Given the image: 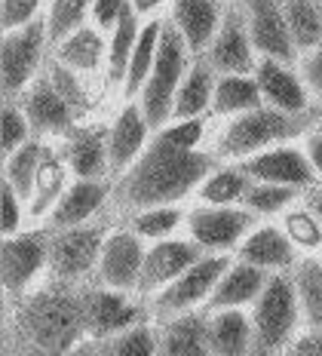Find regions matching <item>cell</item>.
<instances>
[{
    "mask_svg": "<svg viewBox=\"0 0 322 356\" xmlns=\"http://www.w3.org/2000/svg\"><path fill=\"white\" fill-rule=\"evenodd\" d=\"M102 53H104V43L92 28H80V31H74L68 40L58 47L62 65H71V68H77V71H95L102 62Z\"/></svg>",
    "mask_w": 322,
    "mask_h": 356,
    "instance_id": "obj_34",
    "label": "cell"
},
{
    "mask_svg": "<svg viewBox=\"0 0 322 356\" xmlns=\"http://www.w3.org/2000/svg\"><path fill=\"white\" fill-rule=\"evenodd\" d=\"M86 304V329L92 338H108V335H120V332L132 329L141 320V310L132 307L114 289H92L83 295Z\"/></svg>",
    "mask_w": 322,
    "mask_h": 356,
    "instance_id": "obj_16",
    "label": "cell"
},
{
    "mask_svg": "<svg viewBox=\"0 0 322 356\" xmlns=\"http://www.w3.org/2000/svg\"><path fill=\"white\" fill-rule=\"evenodd\" d=\"M298 316V292L295 280L286 273H276L267 280L264 292L258 295L252 320V356H271L291 338Z\"/></svg>",
    "mask_w": 322,
    "mask_h": 356,
    "instance_id": "obj_5",
    "label": "cell"
},
{
    "mask_svg": "<svg viewBox=\"0 0 322 356\" xmlns=\"http://www.w3.org/2000/svg\"><path fill=\"white\" fill-rule=\"evenodd\" d=\"M245 191H249V175H243L239 169H221L212 178H206L200 194L212 206H227L234 200H243Z\"/></svg>",
    "mask_w": 322,
    "mask_h": 356,
    "instance_id": "obj_36",
    "label": "cell"
},
{
    "mask_svg": "<svg viewBox=\"0 0 322 356\" xmlns=\"http://www.w3.org/2000/svg\"><path fill=\"white\" fill-rule=\"evenodd\" d=\"M43 154H47V147L40 142H25L13 157H6V181L16 188L19 197H34V184H37Z\"/></svg>",
    "mask_w": 322,
    "mask_h": 356,
    "instance_id": "obj_32",
    "label": "cell"
},
{
    "mask_svg": "<svg viewBox=\"0 0 322 356\" xmlns=\"http://www.w3.org/2000/svg\"><path fill=\"white\" fill-rule=\"evenodd\" d=\"M108 194H111V188L104 181H77L58 200L56 212H52V227H56V231L80 227L89 215L108 200Z\"/></svg>",
    "mask_w": 322,
    "mask_h": 356,
    "instance_id": "obj_26",
    "label": "cell"
},
{
    "mask_svg": "<svg viewBox=\"0 0 322 356\" xmlns=\"http://www.w3.org/2000/svg\"><path fill=\"white\" fill-rule=\"evenodd\" d=\"M68 356H111V353H108V347H104V341H89V344L74 347Z\"/></svg>",
    "mask_w": 322,
    "mask_h": 356,
    "instance_id": "obj_50",
    "label": "cell"
},
{
    "mask_svg": "<svg viewBox=\"0 0 322 356\" xmlns=\"http://www.w3.org/2000/svg\"><path fill=\"white\" fill-rule=\"evenodd\" d=\"M313 3H316V10H319V16H322V0H313Z\"/></svg>",
    "mask_w": 322,
    "mask_h": 356,
    "instance_id": "obj_54",
    "label": "cell"
},
{
    "mask_svg": "<svg viewBox=\"0 0 322 356\" xmlns=\"http://www.w3.org/2000/svg\"><path fill=\"white\" fill-rule=\"evenodd\" d=\"M313 212H319V221H322V194L313 197Z\"/></svg>",
    "mask_w": 322,
    "mask_h": 356,
    "instance_id": "obj_52",
    "label": "cell"
},
{
    "mask_svg": "<svg viewBox=\"0 0 322 356\" xmlns=\"http://www.w3.org/2000/svg\"><path fill=\"white\" fill-rule=\"evenodd\" d=\"M43 43H47V19H34L31 25L16 28L3 37L0 47V83H3L6 102L19 95V89L31 80V74L40 62Z\"/></svg>",
    "mask_w": 322,
    "mask_h": 356,
    "instance_id": "obj_7",
    "label": "cell"
},
{
    "mask_svg": "<svg viewBox=\"0 0 322 356\" xmlns=\"http://www.w3.org/2000/svg\"><path fill=\"white\" fill-rule=\"evenodd\" d=\"M252 212L230 209V206L197 209L191 212V236L203 249H230L252 227Z\"/></svg>",
    "mask_w": 322,
    "mask_h": 356,
    "instance_id": "obj_14",
    "label": "cell"
},
{
    "mask_svg": "<svg viewBox=\"0 0 322 356\" xmlns=\"http://www.w3.org/2000/svg\"><path fill=\"white\" fill-rule=\"evenodd\" d=\"M212 65L209 58H197V62L187 68L182 89L175 95V108H172V117L178 120H200V114L212 105L215 99V80H212Z\"/></svg>",
    "mask_w": 322,
    "mask_h": 356,
    "instance_id": "obj_23",
    "label": "cell"
},
{
    "mask_svg": "<svg viewBox=\"0 0 322 356\" xmlns=\"http://www.w3.org/2000/svg\"><path fill=\"white\" fill-rule=\"evenodd\" d=\"M255 80H258L267 108L286 111V114H307V95H304L301 80L291 71L282 68V62H276V58L258 62Z\"/></svg>",
    "mask_w": 322,
    "mask_h": 356,
    "instance_id": "obj_18",
    "label": "cell"
},
{
    "mask_svg": "<svg viewBox=\"0 0 322 356\" xmlns=\"http://www.w3.org/2000/svg\"><path fill=\"white\" fill-rule=\"evenodd\" d=\"M209 347L212 356H249L252 325L239 310H215L209 316Z\"/></svg>",
    "mask_w": 322,
    "mask_h": 356,
    "instance_id": "obj_27",
    "label": "cell"
},
{
    "mask_svg": "<svg viewBox=\"0 0 322 356\" xmlns=\"http://www.w3.org/2000/svg\"><path fill=\"white\" fill-rule=\"evenodd\" d=\"M16 350L22 356H68L86 335V304L65 283L31 295L16 310Z\"/></svg>",
    "mask_w": 322,
    "mask_h": 356,
    "instance_id": "obj_2",
    "label": "cell"
},
{
    "mask_svg": "<svg viewBox=\"0 0 322 356\" xmlns=\"http://www.w3.org/2000/svg\"><path fill=\"white\" fill-rule=\"evenodd\" d=\"M280 6L298 49L322 47V16L313 0H280Z\"/></svg>",
    "mask_w": 322,
    "mask_h": 356,
    "instance_id": "obj_30",
    "label": "cell"
},
{
    "mask_svg": "<svg viewBox=\"0 0 322 356\" xmlns=\"http://www.w3.org/2000/svg\"><path fill=\"white\" fill-rule=\"evenodd\" d=\"M141 267H145V249H141L138 234L117 231L104 240L102 258H99V277L102 283L114 292L138 286Z\"/></svg>",
    "mask_w": 322,
    "mask_h": 356,
    "instance_id": "obj_13",
    "label": "cell"
},
{
    "mask_svg": "<svg viewBox=\"0 0 322 356\" xmlns=\"http://www.w3.org/2000/svg\"><path fill=\"white\" fill-rule=\"evenodd\" d=\"M86 6H89V0H52L49 16H47V40L65 43L74 31H80Z\"/></svg>",
    "mask_w": 322,
    "mask_h": 356,
    "instance_id": "obj_35",
    "label": "cell"
},
{
    "mask_svg": "<svg viewBox=\"0 0 322 356\" xmlns=\"http://www.w3.org/2000/svg\"><path fill=\"white\" fill-rule=\"evenodd\" d=\"M68 163L80 181H102L111 172V132L102 126L77 129L68 142Z\"/></svg>",
    "mask_w": 322,
    "mask_h": 356,
    "instance_id": "obj_17",
    "label": "cell"
},
{
    "mask_svg": "<svg viewBox=\"0 0 322 356\" xmlns=\"http://www.w3.org/2000/svg\"><path fill=\"white\" fill-rule=\"evenodd\" d=\"M307 157H310L313 169L322 175V132H313V136L307 138Z\"/></svg>",
    "mask_w": 322,
    "mask_h": 356,
    "instance_id": "obj_49",
    "label": "cell"
},
{
    "mask_svg": "<svg viewBox=\"0 0 322 356\" xmlns=\"http://www.w3.org/2000/svg\"><path fill=\"white\" fill-rule=\"evenodd\" d=\"M200 249L197 243H184V240H163L145 255V267H141L138 289L141 292H154L163 283H175L184 270H191L200 261Z\"/></svg>",
    "mask_w": 322,
    "mask_h": 356,
    "instance_id": "obj_15",
    "label": "cell"
},
{
    "mask_svg": "<svg viewBox=\"0 0 322 356\" xmlns=\"http://www.w3.org/2000/svg\"><path fill=\"white\" fill-rule=\"evenodd\" d=\"M239 261L255 264V267H261V270H267V267H276V270L295 267V246H291V236L276 231V227H261V231H255L249 240L243 243Z\"/></svg>",
    "mask_w": 322,
    "mask_h": 356,
    "instance_id": "obj_25",
    "label": "cell"
},
{
    "mask_svg": "<svg viewBox=\"0 0 322 356\" xmlns=\"http://www.w3.org/2000/svg\"><path fill=\"white\" fill-rule=\"evenodd\" d=\"M160 3V0H132V6L136 10H141V13H147V10H154V6Z\"/></svg>",
    "mask_w": 322,
    "mask_h": 356,
    "instance_id": "obj_51",
    "label": "cell"
},
{
    "mask_svg": "<svg viewBox=\"0 0 322 356\" xmlns=\"http://www.w3.org/2000/svg\"><path fill=\"white\" fill-rule=\"evenodd\" d=\"M47 77H49L52 89L62 95L65 105H68L74 114H83V111H89V95H86V89L80 86V80L74 77V71H68L65 65H52Z\"/></svg>",
    "mask_w": 322,
    "mask_h": 356,
    "instance_id": "obj_40",
    "label": "cell"
},
{
    "mask_svg": "<svg viewBox=\"0 0 322 356\" xmlns=\"http://www.w3.org/2000/svg\"><path fill=\"white\" fill-rule=\"evenodd\" d=\"M178 221H182V212L172 209V206H160V209L138 212V218L132 221V227H136L138 236H163V234H169Z\"/></svg>",
    "mask_w": 322,
    "mask_h": 356,
    "instance_id": "obj_41",
    "label": "cell"
},
{
    "mask_svg": "<svg viewBox=\"0 0 322 356\" xmlns=\"http://www.w3.org/2000/svg\"><path fill=\"white\" fill-rule=\"evenodd\" d=\"M286 234L301 246H319L322 243V227L310 212H291L286 218Z\"/></svg>",
    "mask_w": 322,
    "mask_h": 356,
    "instance_id": "obj_44",
    "label": "cell"
},
{
    "mask_svg": "<svg viewBox=\"0 0 322 356\" xmlns=\"http://www.w3.org/2000/svg\"><path fill=\"white\" fill-rule=\"evenodd\" d=\"M264 95H261L258 80L245 77V74H227L215 83L212 111L215 114H234V111H258Z\"/></svg>",
    "mask_w": 322,
    "mask_h": 356,
    "instance_id": "obj_29",
    "label": "cell"
},
{
    "mask_svg": "<svg viewBox=\"0 0 322 356\" xmlns=\"http://www.w3.org/2000/svg\"><path fill=\"white\" fill-rule=\"evenodd\" d=\"M0 206H3L0 227H3L6 236H13V231L19 227V200H16V188H13L10 181H3V191H0Z\"/></svg>",
    "mask_w": 322,
    "mask_h": 356,
    "instance_id": "obj_45",
    "label": "cell"
},
{
    "mask_svg": "<svg viewBox=\"0 0 322 356\" xmlns=\"http://www.w3.org/2000/svg\"><path fill=\"white\" fill-rule=\"evenodd\" d=\"M286 356H322V329L310 332V335H301L298 341H291Z\"/></svg>",
    "mask_w": 322,
    "mask_h": 356,
    "instance_id": "obj_47",
    "label": "cell"
},
{
    "mask_svg": "<svg viewBox=\"0 0 322 356\" xmlns=\"http://www.w3.org/2000/svg\"><path fill=\"white\" fill-rule=\"evenodd\" d=\"M267 286V273L255 264L239 261L236 267H230L221 277V283L215 286L212 298H209V310H227V307H239L245 301H255Z\"/></svg>",
    "mask_w": 322,
    "mask_h": 356,
    "instance_id": "obj_22",
    "label": "cell"
},
{
    "mask_svg": "<svg viewBox=\"0 0 322 356\" xmlns=\"http://www.w3.org/2000/svg\"><path fill=\"white\" fill-rule=\"evenodd\" d=\"M0 147H3V157H13L28 138V120L19 114V108L13 102H6L3 108V132H0Z\"/></svg>",
    "mask_w": 322,
    "mask_h": 356,
    "instance_id": "obj_42",
    "label": "cell"
},
{
    "mask_svg": "<svg viewBox=\"0 0 322 356\" xmlns=\"http://www.w3.org/2000/svg\"><path fill=\"white\" fill-rule=\"evenodd\" d=\"M37 10H40V0H3V13H0V25H3V31H16V28H25L31 25L37 16Z\"/></svg>",
    "mask_w": 322,
    "mask_h": 356,
    "instance_id": "obj_43",
    "label": "cell"
},
{
    "mask_svg": "<svg viewBox=\"0 0 322 356\" xmlns=\"http://www.w3.org/2000/svg\"><path fill=\"white\" fill-rule=\"evenodd\" d=\"M304 80H307V86L316 89L322 95V47L304 62Z\"/></svg>",
    "mask_w": 322,
    "mask_h": 356,
    "instance_id": "obj_48",
    "label": "cell"
},
{
    "mask_svg": "<svg viewBox=\"0 0 322 356\" xmlns=\"http://www.w3.org/2000/svg\"><path fill=\"white\" fill-rule=\"evenodd\" d=\"M215 160L200 151H184V147L169 145L166 138L156 136L138 163L129 169L114 188V200L120 209H160L182 200L191 188H197L203 178L212 172Z\"/></svg>",
    "mask_w": 322,
    "mask_h": 356,
    "instance_id": "obj_1",
    "label": "cell"
},
{
    "mask_svg": "<svg viewBox=\"0 0 322 356\" xmlns=\"http://www.w3.org/2000/svg\"><path fill=\"white\" fill-rule=\"evenodd\" d=\"M65 184V172L58 166V160L52 157V151L43 154L40 172H37V184H34V200H31V215H43L49 209V203L62 194Z\"/></svg>",
    "mask_w": 322,
    "mask_h": 356,
    "instance_id": "obj_37",
    "label": "cell"
},
{
    "mask_svg": "<svg viewBox=\"0 0 322 356\" xmlns=\"http://www.w3.org/2000/svg\"><path fill=\"white\" fill-rule=\"evenodd\" d=\"M218 3L215 0H175V22L178 34L184 37L191 53H203L206 47H212L215 34H218Z\"/></svg>",
    "mask_w": 322,
    "mask_h": 356,
    "instance_id": "obj_20",
    "label": "cell"
},
{
    "mask_svg": "<svg viewBox=\"0 0 322 356\" xmlns=\"http://www.w3.org/2000/svg\"><path fill=\"white\" fill-rule=\"evenodd\" d=\"M3 356H22V353H19V350H6Z\"/></svg>",
    "mask_w": 322,
    "mask_h": 356,
    "instance_id": "obj_53",
    "label": "cell"
},
{
    "mask_svg": "<svg viewBox=\"0 0 322 356\" xmlns=\"http://www.w3.org/2000/svg\"><path fill=\"white\" fill-rule=\"evenodd\" d=\"M147 136V120L136 105H126L120 111L117 123L111 126V172L120 175L132 160L141 154Z\"/></svg>",
    "mask_w": 322,
    "mask_h": 356,
    "instance_id": "obj_24",
    "label": "cell"
},
{
    "mask_svg": "<svg viewBox=\"0 0 322 356\" xmlns=\"http://www.w3.org/2000/svg\"><path fill=\"white\" fill-rule=\"evenodd\" d=\"M310 123H313L310 114H286V111L276 108L249 111V114L236 117L227 126V132L218 142V157H245V154H255L267 145L301 136Z\"/></svg>",
    "mask_w": 322,
    "mask_h": 356,
    "instance_id": "obj_4",
    "label": "cell"
},
{
    "mask_svg": "<svg viewBox=\"0 0 322 356\" xmlns=\"http://www.w3.org/2000/svg\"><path fill=\"white\" fill-rule=\"evenodd\" d=\"M126 0H95L92 3V16L99 22V28H117V19L123 13Z\"/></svg>",
    "mask_w": 322,
    "mask_h": 356,
    "instance_id": "obj_46",
    "label": "cell"
},
{
    "mask_svg": "<svg viewBox=\"0 0 322 356\" xmlns=\"http://www.w3.org/2000/svg\"><path fill=\"white\" fill-rule=\"evenodd\" d=\"M160 356H212L209 347V316H175L160 335Z\"/></svg>",
    "mask_w": 322,
    "mask_h": 356,
    "instance_id": "obj_21",
    "label": "cell"
},
{
    "mask_svg": "<svg viewBox=\"0 0 322 356\" xmlns=\"http://www.w3.org/2000/svg\"><path fill=\"white\" fill-rule=\"evenodd\" d=\"M239 3H243V0H239Z\"/></svg>",
    "mask_w": 322,
    "mask_h": 356,
    "instance_id": "obj_55",
    "label": "cell"
},
{
    "mask_svg": "<svg viewBox=\"0 0 322 356\" xmlns=\"http://www.w3.org/2000/svg\"><path fill=\"white\" fill-rule=\"evenodd\" d=\"M160 37H163V22H151V25L141 31L138 37V47L132 53V65H129V74H126V95H136L138 89H145L147 77L154 71V62H156V49H160Z\"/></svg>",
    "mask_w": 322,
    "mask_h": 356,
    "instance_id": "obj_31",
    "label": "cell"
},
{
    "mask_svg": "<svg viewBox=\"0 0 322 356\" xmlns=\"http://www.w3.org/2000/svg\"><path fill=\"white\" fill-rule=\"evenodd\" d=\"M25 120L37 136L68 132L74 126V111L65 105V99L52 89L49 77H43V80H37L25 95Z\"/></svg>",
    "mask_w": 322,
    "mask_h": 356,
    "instance_id": "obj_19",
    "label": "cell"
},
{
    "mask_svg": "<svg viewBox=\"0 0 322 356\" xmlns=\"http://www.w3.org/2000/svg\"><path fill=\"white\" fill-rule=\"evenodd\" d=\"M209 65L218 74H249L252 71V37L245 25L243 3L230 6L221 19V28L215 34L212 47H209Z\"/></svg>",
    "mask_w": 322,
    "mask_h": 356,
    "instance_id": "obj_11",
    "label": "cell"
},
{
    "mask_svg": "<svg viewBox=\"0 0 322 356\" xmlns=\"http://www.w3.org/2000/svg\"><path fill=\"white\" fill-rule=\"evenodd\" d=\"M295 292L310 323L322 329V264L316 258H301L295 267Z\"/></svg>",
    "mask_w": 322,
    "mask_h": 356,
    "instance_id": "obj_33",
    "label": "cell"
},
{
    "mask_svg": "<svg viewBox=\"0 0 322 356\" xmlns=\"http://www.w3.org/2000/svg\"><path fill=\"white\" fill-rule=\"evenodd\" d=\"M239 172L255 178L258 184H282V188H307L316 181L310 157L295 147H273V151L255 154L245 163H239Z\"/></svg>",
    "mask_w": 322,
    "mask_h": 356,
    "instance_id": "obj_9",
    "label": "cell"
},
{
    "mask_svg": "<svg viewBox=\"0 0 322 356\" xmlns=\"http://www.w3.org/2000/svg\"><path fill=\"white\" fill-rule=\"evenodd\" d=\"M184 68H187V43L178 34V28L169 22V25H163L154 71L147 77L145 89H141V114L147 120V129H160L172 117L175 95L184 80Z\"/></svg>",
    "mask_w": 322,
    "mask_h": 356,
    "instance_id": "obj_3",
    "label": "cell"
},
{
    "mask_svg": "<svg viewBox=\"0 0 322 356\" xmlns=\"http://www.w3.org/2000/svg\"><path fill=\"white\" fill-rule=\"evenodd\" d=\"M227 264L230 261L224 255L200 258L191 270H184L169 289H163V292L156 295L154 307L160 310V314H178V310H184V307H193V304L203 301L209 292H215V286L221 283V277L230 270Z\"/></svg>",
    "mask_w": 322,
    "mask_h": 356,
    "instance_id": "obj_10",
    "label": "cell"
},
{
    "mask_svg": "<svg viewBox=\"0 0 322 356\" xmlns=\"http://www.w3.org/2000/svg\"><path fill=\"white\" fill-rule=\"evenodd\" d=\"M295 191L298 188H282V184H249L243 200L252 212L271 215V212H280L282 206H289L295 200Z\"/></svg>",
    "mask_w": 322,
    "mask_h": 356,
    "instance_id": "obj_39",
    "label": "cell"
},
{
    "mask_svg": "<svg viewBox=\"0 0 322 356\" xmlns=\"http://www.w3.org/2000/svg\"><path fill=\"white\" fill-rule=\"evenodd\" d=\"M104 225H80L58 231L49 240V267L58 283H74L102 258Z\"/></svg>",
    "mask_w": 322,
    "mask_h": 356,
    "instance_id": "obj_6",
    "label": "cell"
},
{
    "mask_svg": "<svg viewBox=\"0 0 322 356\" xmlns=\"http://www.w3.org/2000/svg\"><path fill=\"white\" fill-rule=\"evenodd\" d=\"M111 356H160V338L147 325H132L111 341H104Z\"/></svg>",
    "mask_w": 322,
    "mask_h": 356,
    "instance_id": "obj_38",
    "label": "cell"
},
{
    "mask_svg": "<svg viewBox=\"0 0 322 356\" xmlns=\"http://www.w3.org/2000/svg\"><path fill=\"white\" fill-rule=\"evenodd\" d=\"M245 25H249L252 47L261 49L264 58H276V62L289 65L295 62V40H291L289 22L282 16L280 0H243Z\"/></svg>",
    "mask_w": 322,
    "mask_h": 356,
    "instance_id": "obj_8",
    "label": "cell"
},
{
    "mask_svg": "<svg viewBox=\"0 0 322 356\" xmlns=\"http://www.w3.org/2000/svg\"><path fill=\"white\" fill-rule=\"evenodd\" d=\"M49 255L47 234H22L6 236L0 249V280L10 295H19L22 289L31 283V277L43 267Z\"/></svg>",
    "mask_w": 322,
    "mask_h": 356,
    "instance_id": "obj_12",
    "label": "cell"
},
{
    "mask_svg": "<svg viewBox=\"0 0 322 356\" xmlns=\"http://www.w3.org/2000/svg\"><path fill=\"white\" fill-rule=\"evenodd\" d=\"M138 37L141 34H138V22H136V6L126 0L123 13H120V19H117V28H114V40H111V62H108V83L111 86L123 83V77L129 74Z\"/></svg>",
    "mask_w": 322,
    "mask_h": 356,
    "instance_id": "obj_28",
    "label": "cell"
}]
</instances>
